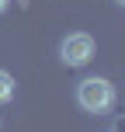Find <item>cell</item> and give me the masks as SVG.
<instances>
[{
	"label": "cell",
	"instance_id": "1",
	"mask_svg": "<svg viewBox=\"0 0 125 132\" xmlns=\"http://www.w3.org/2000/svg\"><path fill=\"white\" fill-rule=\"evenodd\" d=\"M115 101H118L115 84L104 80V77H87V80H80V87H77V104L84 108V111H90V115L111 111Z\"/></svg>",
	"mask_w": 125,
	"mask_h": 132
},
{
	"label": "cell",
	"instance_id": "5",
	"mask_svg": "<svg viewBox=\"0 0 125 132\" xmlns=\"http://www.w3.org/2000/svg\"><path fill=\"white\" fill-rule=\"evenodd\" d=\"M115 4H125V0H115Z\"/></svg>",
	"mask_w": 125,
	"mask_h": 132
},
{
	"label": "cell",
	"instance_id": "4",
	"mask_svg": "<svg viewBox=\"0 0 125 132\" xmlns=\"http://www.w3.org/2000/svg\"><path fill=\"white\" fill-rule=\"evenodd\" d=\"M7 4H11V0H0V14H4V11H7Z\"/></svg>",
	"mask_w": 125,
	"mask_h": 132
},
{
	"label": "cell",
	"instance_id": "3",
	"mask_svg": "<svg viewBox=\"0 0 125 132\" xmlns=\"http://www.w3.org/2000/svg\"><path fill=\"white\" fill-rule=\"evenodd\" d=\"M11 97H14V77L0 70V104H7Z\"/></svg>",
	"mask_w": 125,
	"mask_h": 132
},
{
	"label": "cell",
	"instance_id": "2",
	"mask_svg": "<svg viewBox=\"0 0 125 132\" xmlns=\"http://www.w3.org/2000/svg\"><path fill=\"white\" fill-rule=\"evenodd\" d=\"M59 59H63V66H87L94 59V38L84 31L66 35L63 45H59Z\"/></svg>",
	"mask_w": 125,
	"mask_h": 132
}]
</instances>
